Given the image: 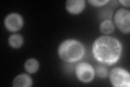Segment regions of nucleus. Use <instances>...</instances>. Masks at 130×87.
<instances>
[{
    "instance_id": "7ed1b4c3",
    "label": "nucleus",
    "mask_w": 130,
    "mask_h": 87,
    "mask_svg": "<svg viewBox=\"0 0 130 87\" xmlns=\"http://www.w3.org/2000/svg\"><path fill=\"white\" fill-rule=\"evenodd\" d=\"M110 81L112 84L116 87H129L130 76L129 72L124 69L116 68L110 73Z\"/></svg>"
},
{
    "instance_id": "0eeeda50",
    "label": "nucleus",
    "mask_w": 130,
    "mask_h": 87,
    "mask_svg": "<svg viewBox=\"0 0 130 87\" xmlns=\"http://www.w3.org/2000/svg\"><path fill=\"white\" fill-rule=\"evenodd\" d=\"M67 10L72 14L80 13L85 7L84 0H68L66 3Z\"/></svg>"
},
{
    "instance_id": "423d86ee",
    "label": "nucleus",
    "mask_w": 130,
    "mask_h": 87,
    "mask_svg": "<svg viewBox=\"0 0 130 87\" xmlns=\"http://www.w3.org/2000/svg\"><path fill=\"white\" fill-rule=\"evenodd\" d=\"M23 24V20L21 15L16 13L8 15L5 20L6 28L10 32H16L21 29Z\"/></svg>"
},
{
    "instance_id": "f03ea898",
    "label": "nucleus",
    "mask_w": 130,
    "mask_h": 87,
    "mask_svg": "<svg viewBox=\"0 0 130 87\" xmlns=\"http://www.w3.org/2000/svg\"><path fill=\"white\" fill-rule=\"evenodd\" d=\"M60 57L68 63H73L84 56L85 49L83 44L75 40H67L61 44L58 49Z\"/></svg>"
},
{
    "instance_id": "20e7f679",
    "label": "nucleus",
    "mask_w": 130,
    "mask_h": 87,
    "mask_svg": "<svg viewBox=\"0 0 130 87\" xmlns=\"http://www.w3.org/2000/svg\"><path fill=\"white\" fill-rule=\"evenodd\" d=\"M116 24L119 30L124 33H128L130 31V13L126 9H119L115 16Z\"/></svg>"
},
{
    "instance_id": "9d476101",
    "label": "nucleus",
    "mask_w": 130,
    "mask_h": 87,
    "mask_svg": "<svg viewBox=\"0 0 130 87\" xmlns=\"http://www.w3.org/2000/svg\"><path fill=\"white\" fill-rule=\"evenodd\" d=\"M23 43L22 36L18 34L11 35L9 38V44L10 46L14 48L21 47Z\"/></svg>"
},
{
    "instance_id": "ddd939ff",
    "label": "nucleus",
    "mask_w": 130,
    "mask_h": 87,
    "mask_svg": "<svg viewBox=\"0 0 130 87\" xmlns=\"http://www.w3.org/2000/svg\"><path fill=\"white\" fill-rule=\"evenodd\" d=\"M109 1L107 0H102V1H100V0H89L88 2L91 4L92 5L96 6V7H101L104 6L107 3H108Z\"/></svg>"
},
{
    "instance_id": "f257e3e1",
    "label": "nucleus",
    "mask_w": 130,
    "mask_h": 87,
    "mask_svg": "<svg viewBox=\"0 0 130 87\" xmlns=\"http://www.w3.org/2000/svg\"><path fill=\"white\" fill-rule=\"evenodd\" d=\"M122 47L118 40L109 36H101L93 45L92 52L95 59L100 63L111 65L119 59Z\"/></svg>"
},
{
    "instance_id": "1a4fd4ad",
    "label": "nucleus",
    "mask_w": 130,
    "mask_h": 87,
    "mask_svg": "<svg viewBox=\"0 0 130 87\" xmlns=\"http://www.w3.org/2000/svg\"><path fill=\"white\" fill-rule=\"evenodd\" d=\"M39 67V64L37 60L31 58L28 59L24 64V68L29 73H33L38 71Z\"/></svg>"
},
{
    "instance_id": "9b49d317",
    "label": "nucleus",
    "mask_w": 130,
    "mask_h": 87,
    "mask_svg": "<svg viewBox=\"0 0 130 87\" xmlns=\"http://www.w3.org/2000/svg\"><path fill=\"white\" fill-rule=\"evenodd\" d=\"M115 27L113 22L110 20H106L101 23L100 30L101 32L106 34H110L114 31Z\"/></svg>"
},
{
    "instance_id": "f8f14e48",
    "label": "nucleus",
    "mask_w": 130,
    "mask_h": 87,
    "mask_svg": "<svg viewBox=\"0 0 130 87\" xmlns=\"http://www.w3.org/2000/svg\"><path fill=\"white\" fill-rule=\"evenodd\" d=\"M95 72L96 75L102 78H105L108 75L107 70L102 65H98L95 67Z\"/></svg>"
},
{
    "instance_id": "4468645a",
    "label": "nucleus",
    "mask_w": 130,
    "mask_h": 87,
    "mask_svg": "<svg viewBox=\"0 0 130 87\" xmlns=\"http://www.w3.org/2000/svg\"><path fill=\"white\" fill-rule=\"evenodd\" d=\"M119 2H120L121 4H123V5L126 7H129V0H126V1H119Z\"/></svg>"
},
{
    "instance_id": "6e6552de",
    "label": "nucleus",
    "mask_w": 130,
    "mask_h": 87,
    "mask_svg": "<svg viewBox=\"0 0 130 87\" xmlns=\"http://www.w3.org/2000/svg\"><path fill=\"white\" fill-rule=\"evenodd\" d=\"M32 83L31 78L28 74L23 73L15 77L13 81V85L14 86L29 87L31 86Z\"/></svg>"
},
{
    "instance_id": "39448f33",
    "label": "nucleus",
    "mask_w": 130,
    "mask_h": 87,
    "mask_svg": "<svg viewBox=\"0 0 130 87\" xmlns=\"http://www.w3.org/2000/svg\"><path fill=\"white\" fill-rule=\"evenodd\" d=\"M76 74L80 81L84 83H88L94 78L95 71L90 64L86 62H83L76 66Z\"/></svg>"
}]
</instances>
